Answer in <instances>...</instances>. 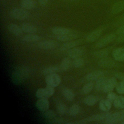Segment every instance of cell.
<instances>
[{"instance_id":"cell-1","label":"cell","mask_w":124,"mask_h":124,"mask_svg":"<svg viewBox=\"0 0 124 124\" xmlns=\"http://www.w3.org/2000/svg\"><path fill=\"white\" fill-rule=\"evenodd\" d=\"M29 74V69L27 67L22 65L16 68L13 75V82L16 83H20L27 77Z\"/></svg>"},{"instance_id":"cell-2","label":"cell","mask_w":124,"mask_h":124,"mask_svg":"<svg viewBox=\"0 0 124 124\" xmlns=\"http://www.w3.org/2000/svg\"><path fill=\"white\" fill-rule=\"evenodd\" d=\"M111 113L108 112H104L103 113L96 114L91 117H89L88 118L83 119L81 120L78 122H76V124H86L88 123L92 122H103V123L108 118V117L110 115Z\"/></svg>"},{"instance_id":"cell-3","label":"cell","mask_w":124,"mask_h":124,"mask_svg":"<svg viewBox=\"0 0 124 124\" xmlns=\"http://www.w3.org/2000/svg\"><path fill=\"white\" fill-rule=\"evenodd\" d=\"M10 16L16 19L24 20L28 18L29 13L23 8H15L10 11Z\"/></svg>"},{"instance_id":"cell-4","label":"cell","mask_w":124,"mask_h":124,"mask_svg":"<svg viewBox=\"0 0 124 124\" xmlns=\"http://www.w3.org/2000/svg\"><path fill=\"white\" fill-rule=\"evenodd\" d=\"M54 93V88L47 86L46 87L38 89L36 92V96L38 98H48L52 96Z\"/></svg>"},{"instance_id":"cell-5","label":"cell","mask_w":124,"mask_h":124,"mask_svg":"<svg viewBox=\"0 0 124 124\" xmlns=\"http://www.w3.org/2000/svg\"><path fill=\"white\" fill-rule=\"evenodd\" d=\"M45 81L47 86L55 88L61 83V78L58 74L54 73L46 76Z\"/></svg>"},{"instance_id":"cell-6","label":"cell","mask_w":124,"mask_h":124,"mask_svg":"<svg viewBox=\"0 0 124 124\" xmlns=\"http://www.w3.org/2000/svg\"><path fill=\"white\" fill-rule=\"evenodd\" d=\"M116 33H110L102 37L96 44L95 46L97 47H103L106 46L109 43L115 40L116 38Z\"/></svg>"},{"instance_id":"cell-7","label":"cell","mask_w":124,"mask_h":124,"mask_svg":"<svg viewBox=\"0 0 124 124\" xmlns=\"http://www.w3.org/2000/svg\"><path fill=\"white\" fill-rule=\"evenodd\" d=\"M124 120V113L123 111L110 114L104 123L106 124H116L122 122Z\"/></svg>"},{"instance_id":"cell-8","label":"cell","mask_w":124,"mask_h":124,"mask_svg":"<svg viewBox=\"0 0 124 124\" xmlns=\"http://www.w3.org/2000/svg\"><path fill=\"white\" fill-rule=\"evenodd\" d=\"M110 13L112 15H117L124 11V0H116L112 4Z\"/></svg>"},{"instance_id":"cell-9","label":"cell","mask_w":124,"mask_h":124,"mask_svg":"<svg viewBox=\"0 0 124 124\" xmlns=\"http://www.w3.org/2000/svg\"><path fill=\"white\" fill-rule=\"evenodd\" d=\"M117 84V81L115 78L112 77L108 78L103 89V91L106 93L112 92Z\"/></svg>"},{"instance_id":"cell-10","label":"cell","mask_w":124,"mask_h":124,"mask_svg":"<svg viewBox=\"0 0 124 124\" xmlns=\"http://www.w3.org/2000/svg\"><path fill=\"white\" fill-rule=\"evenodd\" d=\"M103 30V28H100L93 31L88 35L86 41L88 42H93L97 40L102 35Z\"/></svg>"},{"instance_id":"cell-11","label":"cell","mask_w":124,"mask_h":124,"mask_svg":"<svg viewBox=\"0 0 124 124\" xmlns=\"http://www.w3.org/2000/svg\"><path fill=\"white\" fill-rule=\"evenodd\" d=\"M97 63L99 66L105 68H112L114 67L116 64L113 59L108 57L100 59L98 61Z\"/></svg>"},{"instance_id":"cell-12","label":"cell","mask_w":124,"mask_h":124,"mask_svg":"<svg viewBox=\"0 0 124 124\" xmlns=\"http://www.w3.org/2000/svg\"><path fill=\"white\" fill-rule=\"evenodd\" d=\"M36 108L41 111H44L48 109L49 102L47 98H38L35 103Z\"/></svg>"},{"instance_id":"cell-13","label":"cell","mask_w":124,"mask_h":124,"mask_svg":"<svg viewBox=\"0 0 124 124\" xmlns=\"http://www.w3.org/2000/svg\"><path fill=\"white\" fill-rule=\"evenodd\" d=\"M78 37V35L77 33L73 31L71 33L61 35H55V38L59 41L61 42H68L75 40Z\"/></svg>"},{"instance_id":"cell-14","label":"cell","mask_w":124,"mask_h":124,"mask_svg":"<svg viewBox=\"0 0 124 124\" xmlns=\"http://www.w3.org/2000/svg\"><path fill=\"white\" fill-rule=\"evenodd\" d=\"M84 52V49L80 47H75L67 52L68 56L71 59H76L81 56Z\"/></svg>"},{"instance_id":"cell-15","label":"cell","mask_w":124,"mask_h":124,"mask_svg":"<svg viewBox=\"0 0 124 124\" xmlns=\"http://www.w3.org/2000/svg\"><path fill=\"white\" fill-rule=\"evenodd\" d=\"M112 55L113 59L115 61H124V48L118 47L116 48L113 51Z\"/></svg>"},{"instance_id":"cell-16","label":"cell","mask_w":124,"mask_h":124,"mask_svg":"<svg viewBox=\"0 0 124 124\" xmlns=\"http://www.w3.org/2000/svg\"><path fill=\"white\" fill-rule=\"evenodd\" d=\"M56 46V43L52 40H44L38 44V46L42 49H51Z\"/></svg>"},{"instance_id":"cell-17","label":"cell","mask_w":124,"mask_h":124,"mask_svg":"<svg viewBox=\"0 0 124 124\" xmlns=\"http://www.w3.org/2000/svg\"><path fill=\"white\" fill-rule=\"evenodd\" d=\"M52 32L55 35H61L71 33L73 31L68 28L56 26L53 27L51 30Z\"/></svg>"},{"instance_id":"cell-18","label":"cell","mask_w":124,"mask_h":124,"mask_svg":"<svg viewBox=\"0 0 124 124\" xmlns=\"http://www.w3.org/2000/svg\"><path fill=\"white\" fill-rule=\"evenodd\" d=\"M104 72L102 71H95L88 73L85 77V79L88 81L96 80L99 78L104 76Z\"/></svg>"},{"instance_id":"cell-19","label":"cell","mask_w":124,"mask_h":124,"mask_svg":"<svg viewBox=\"0 0 124 124\" xmlns=\"http://www.w3.org/2000/svg\"><path fill=\"white\" fill-rule=\"evenodd\" d=\"M80 44L79 41H70L63 43L60 47V50L62 51L69 50L75 47Z\"/></svg>"},{"instance_id":"cell-20","label":"cell","mask_w":124,"mask_h":124,"mask_svg":"<svg viewBox=\"0 0 124 124\" xmlns=\"http://www.w3.org/2000/svg\"><path fill=\"white\" fill-rule=\"evenodd\" d=\"M20 27L23 31L28 33H35L37 31L35 26L29 23H22Z\"/></svg>"},{"instance_id":"cell-21","label":"cell","mask_w":124,"mask_h":124,"mask_svg":"<svg viewBox=\"0 0 124 124\" xmlns=\"http://www.w3.org/2000/svg\"><path fill=\"white\" fill-rule=\"evenodd\" d=\"M62 93L68 101H72L75 98L74 92L70 88L64 87L62 90Z\"/></svg>"},{"instance_id":"cell-22","label":"cell","mask_w":124,"mask_h":124,"mask_svg":"<svg viewBox=\"0 0 124 124\" xmlns=\"http://www.w3.org/2000/svg\"><path fill=\"white\" fill-rule=\"evenodd\" d=\"M112 103L107 99L101 100L99 103V108L103 112H108L111 108Z\"/></svg>"},{"instance_id":"cell-23","label":"cell","mask_w":124,"mask_h":124,"mask_svg":"<svg viewBox=\"0 0 124 124\" xmlns=\"http://www.w3.org/2000/svg\"><path fill=\"white\" fill-rule=\"evenodd\" d=\"M8 29L9 31L16 36H19L22 34V30L20 27L15 24H11L8 27Z\"/></svg>"},{"instance_id":"cell-24","label":"cell","mask_w":124,"mask_h":124,"mask_svg":"<svg viewBox=\"0 0 124 124\" xmlns=\"http://www.w3.org/2000/svg\"><path fill=\"white\" fill-rule=\"evenodd\" d=\"M41 37L34 33H29L25 35L22 38L23 41L27 43H35L39 41Z\"/></svg>"},{"instance_id":"cell-25","label":"cell","mask_w":124,"mask_h":124,"mask_svg":"<svg viewBox=\"0 0 124 124\" xmlns=\"http://www.w3.org/2000/svg\"><path fill=\"white\" fill-rule=\"evenodd\" d=\"M36 5V2L34 0H22L21 2V6L26 10L33 9Z\"/></svg>"},{"instance_id":"cell-26","label":"cell","mask_w":124,"mask_h":124,"mask_svg":"<svg viewBox=\"0 0 124 124\" xmlns=\"http://www.w3.org/2000/svg\"><path fill=\"white\" fill-rule=\"evenodd\" d=\"M108 78L104 76L99 78L96 80L95 84L94 85L95 89L96 91H100L103 90V89L105 85V83Z\"/></svg>"},{"instance_id":"cell-27","label":"cell","mask_w":124,"mask_h":124,"mask_svg":"<svg viewBox=\"0 0 124 124\" xmlns=\"http://www.w3.org/2000/svg\"><path fill=\"white\" fill-rule=\"evenodd\" d=\"M60 69V66L59 67L56 65H50L45 68L42 71V73L43 75L47 76L49 74L56 73L57 72H59Z\"/></svg>"},{"instance_id":"cell-28","label":"cell","mask_w":124,"mask_h":124,"mask_svg":"<svg viewBox=\"0 0 124 124\" xmlns=\"http://www.w3.org/2000/svg\"><path fill=\"white\" fill-rule=\"evenodd\" d=\"M97 100L98 99L96 96L93 95H89L84 98L83 102L85 105L88 106H93L96 103Z\"/></svg>"},{"instance_id":"cell-29","label":"cell","mask_w":124,"mask_h":124,"mask_svg":"<svg viewBox=\"0 0 124 124\" xmlns=\"http://www.w3.org/2000/svg\"><path fill=\"white\" fill-rule=\"evenodd\" d=\"M113 106L117 108L124 109V96H117L113 102Z\"/></svg>"},{"instance_id":"cell-30","label":"cell","mask_w":124,"mask_h":124,"mask_svg":"<svg viewBox=\"0 0 124 124\" xmlns=\"http://www.w3.org/2000/svg\"><path fill=\"white\" fill-rule=\"evenodd\" d=\"M42 114L43 116L46 120L48 123L56 117V115L54 111L50 109H47L43 111Z\"/></svg>"},{"instance_id":"cell-31","label":"cell","mask_w":124,"mask_h":124,"mask_svg":"<svg viewBox=\"0 0 124 124\" xmlns=\"http://www.w3.org/2000/svg\"><path fill=\"white\" fill-rule=\"evenodd\" d=\"M56 111L60 115H63L68 112V109L65 104L62 102H58L56 104Z\"/></svg>"},{"instance_id":"cell-32","label":"cell","mask_w":124,"mask_h":124,"mask_svg":"<svg viewBox=\"0 0 124 124\" xmlns=\"http://www.w3.org/2000/svg\"><path fill=\"white\" fill-rule=\"evenodd\" d=\"M109 52V50L108 49L105 48L101 50H99L97 51H95L93 53V54L94 57L100 59L108 57Z\"/></svg>"},{"instance_id":"cell-33","label":"cell","mask_w":124,"mask_h":124,"mask_svg":"<svg viewBox=\"0 0 124 124\" xmlns=\"http://www.w3.org/2000/svg\"><path fill=\"white\" fill-rule=\"evenodd\" d=\"M94 84L93 81H89L85 84L81 88V92L83 94H87L90 93L93 89Z\"/></svg>"},{"instance_id":"cell-34","label":"cell","mask_w":124,"mask_h":124,"mask_svg":"<svg viewBox=\"0 0 124 124\" xmlns=\"http://www.w3.org/2000/svg\"><path fill=\"white\" fill-rule=\"evenodd\" d=\"M80 111V107L78 104H74L70 107L68 109V113L72 116H74L77 115Z\"/></svg>"},{"instance_id":"cell-35","label":"cell","mask_w":124,"mask_h":124,"mask_svg":"<svg viewBox=\"0 0 124 124\" xmlns=\"http://www.w3.org/2000/svg\"><path fill=\"white\" fill-rule=\"evenodd\" d=\"M71 65V61L68 58H63L61 63L60 68L63 71H67L70 67Z\"/></svg>"},{"instance_id":"cell-36","label":"cell","mask_w":124,"mask_h":124,"mask_svg":"<svg viewBox=\"0 0 124 124\" xmlns=\"http://www.w3.org/2000/svg\"><path fill=\"white\" fill-rule=\"evenodd\" d=\"M72 64L74 67L76 68H79L82 67L84 65V61L82 58H80L79 57L77 58L74 59L72 62Z\"/></svg>"},{"instance_id":"cell-37","label":"cell","mask_w":124,"mask_h":124,"mask_svg":"<svg viewBox=\"0 0 124 124\" xmlns=\"http://www.w3.org/2000/svg\"><path fill=\"white\" fill-rule=\"evenodd\" d=\"M116 90L119 94H124V81H121L117 83L116 86Z\"/></svg>"},{"instance_id":"cell-38","label":"cell","mask_w":124,"mask_h":124,"mask_svg":"<svg viewBox=\"0 0 124 124\" xmlns=\"http://www.w3.org/2000/svg\"><path fill=\"white\" fill-rule=\"evenodd\" d=\"M117 96L115 93L112 92H110L108 93L107 96V99L109 101H110L111 103H113Z\"/></svg>"},{"instance_id":"cell-39","label":"cell","mask_w":124,"mask_h":124,"mask_svg":"<svg viewBox=\"0 0 124 124\" xmlns=\"http://www.w3.org/2000/svg\"><path fill=\"white\" fill-rule=\"evenodd\" d=\"M115 33L117 35L124 34V25L120 26L119 28L116 30Z\"/></svg>"},{"instance_id":"cell-40","label":"cell","mask_w":124,"mask_h":124,"mask_svg":"<svg viewBox=\"0 0 124 124\" xmlns=\"http://www.w3.org/2000/svg\"><path fill=\"white\" fill-rule=\"evenodd\" d=\"M115 78H118L121 81H124V73L122 72H118L115 74Z\"/></svg>"},{"instance_id":"cell-41","label":"cell","mask_w":124,"mask_h":124,"mask_svg":"<svg viewBox=\"0 0 124 124\" xmlns=\"http://www.w3.org/2000/svg\"><path fill=\"white\" fill-rule=\"evenodd\" d=\"M116 41L118 43H122L124 42V34L118 35L115 39Z\"/></svg>"},{"instance_id":"cell-42","label":"cell","mask_w":124,"mask_h":124,"mask_svg":"<svg viewBox=\"0 0 124 124\" xmlns=\"http://www.w3.org/2000/svg\"><path fill=\"white\" fill-rule=\"evenodd\" d=\"M117 24L119 25V26L121 25H124V14L123 15H122V16L119 18L117 22Z\"/></svg>"},{"instance_id":"cell-43","label":"cell","mask_w":124,"mask_h":124,"mask_svg":"<svg viewBox=\"0 0 124 124\" xmlns=\"http://www.w3.org/2000/svg\"><path fill=\"white\" fill-rule=\"evenodd\" d=\"M38 1L42 6H45L47 4L48 0H38Z\"/></svg>"},{"instance_id":"cell-44","label":"cell","mask_w":124,"mask_h":124,"mask_svg":"<svg viewBox=\"0 0 124 124\" xmlns=\"http://www.w3.org/2000/svg\"><path fill=\"white\" fill-rule=\"evenodd\" d=\"M75 123L73 122H66L65 124H74Z\"/></svg>"},{"instance_id":"cell-45","label":"cell","mask_w":124,"mask_h":124,"mask_svg":"<svg viewBox=\"0 0 124 124\" xmlns=\"http://www.w3.org/2000/svg\"><path fill=\"white\" fill-rule=\"evenodd\" d=\"M69 0V1H75L76 0Z\"/></svg>"}]
</instances>
